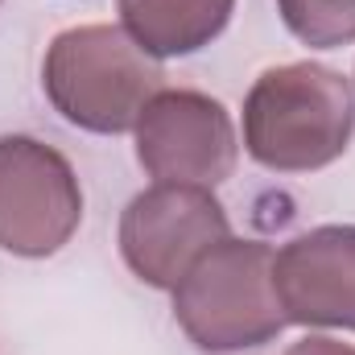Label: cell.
I'll return each mask as SVG.
<instances>
[{
  "instance_id": "1",
  "label": "cell",
  "mask_w": 355,
  "mask_h": 355,
  "mask_svg": "<svg viewBox=\"0 0 355 355\" xmlns=\"http://www.w3.org/2000/svg\"><path fill=\"white\" fill-rule=\"evenodd\" d=\"M352 132V83L318 62L272 67L244 99V145L265 170H322L347 149Z\"/></svg>"
},
{
  "instance_id": "2",
  "label": "cell",
  "mask_w": 355,
  "mask_h": 355,
  "mask_svg": "<svg viewBox=\"0 0 355 355\" xmlns=\"http://www.w3.org/2000/svg\"><path fill=\"white\" fill-rule=\"evenodd\" d=\"M162 67L120 25H79L50 42L42 87L50 103L87 132L137 128L145 103L162 91Z\"/></svg>"
},
{
  "instance_id": "3",
  "label": "cell",
  "mask_w": 355,
  "mask_h": 355,
  "mask_svg": "<svg viewBox=\"0 0 355 355\" xmlns=\"http://www.w3.org/2000/svg\"><path fill=\"white\" fill-rule=\"evenodd\" d=\"M174 318L202 352H244L289 322L272 285V252L261 240H219L174 285Z\"/></svg>"
},
{
  "instance_id": "4",
  "label": "cell",
  "mask_w": 355,
  "mask_h": 355,
  "mask_svg": "<svg viewBox=\"0 0 355 355\" xmlns=\"http://www.w3.org/2000/svg\"><path fill=\"white\" fill-rule=\"evenodd\" d=\"M83 219V190L71 162L33 141L0 137V248L12 257H54Z\"/></svg>"
},
{
  "instance_id": "5",
  "label": "cell",
  "mask_w": 355,
  "mask_h": 355,
  "mask_svg": "<svg viewBox=\"0 0 355 355\" xmlns=\"http://www.w3.org/2000/svg\"><path fill=\"white\" fill-rule=\"evenodd\" d=\"M219 240H227V215L207 186L157 182L120 215V252L153 289H174L186 268Z\"/></svg>"
},
{
  "instance_id": "6",
  "label": "cell",
  "mask_w": 355,
  "mask_h": 355,
  "mask_svg": "<svg viewBox=\"0 0 355 355\" xmlns=\"http://www.w3.org/2000/svg\"><path fill=\"white\" fill-rule=\"evenodd\" d=\"M236 153L227 107L202 91H157L137 120V157L157 182L211 190L232 178Z\"/></svg>"
},
{
  "instance_id": "7",
  "label": "cell",
  "mask_w": 355,
  "mask_h": 355,
  "mask_svg": "<svg viewBox=\"0 0 355 355\" xmlns=\"http://www.w3.org/2000/svg\"><path fill=\"white\" fill-rule=\"evenodd\" d=\"M272 285L289 322L355 331V227H314L272 257Z\"/></svg>"
},
{
  "instance_id": "8",
  "label": "cell",
  "mask_w": 355,
  "mask_h": 355,
  "mask_svg": "<svg viewBox=\"0 0 355 355\" xmlns=\"http://www.w3.org/2000/svg\"><path fill=\"white\" fill-rule=\"evenodd\" d=\"M236 0H120L124 33L153 58H178L211 46Z\"/></svg>"
},
{
  "instance_id": "9",
  "label": "cell",
  "mask_w": 355,
  "mask_h": 355,
  "mask_svg": "<svg viewBox=\"0 0 355 355\" xmlns=\"http://www.w3.org/2000/svg\"><path fill=\"white\" fill-rule=\"evenodd\" d=\"M289 33L306 46L335 50L355 42V0H277Z\"/></svg>"
},
{
  "instance_id": "10",
  "label": "cell",
  "mask_w": 355,
  "mask_h": 355,
  "mask_svg": "<svg viewBox=\"0 0 355 355\" xmlns=\"http://www.w3.org/2000/svg\"><path fill=\"white\" fill-rule=\"evenodd\" d=\"M285 355H355V347L339 343V339H327V335H310V339L293 343Z\"/></svg>"
}]
</instances>
